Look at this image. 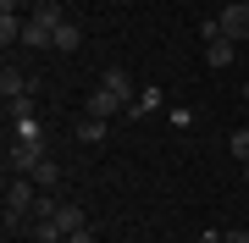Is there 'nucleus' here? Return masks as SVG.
<instances>
[{
	"instance_id": "obj_1",
	"label": "nucleus",
	"mask_w": 249,
	"mask_h": 243,
	"mask_svg": "<svg viewBox=\"0 0 249 243\" xmlns=\"http://www.w3.org/2000/svg\"><path fill=\"white\" fill-rule=\"evenodd\" d=\"M34 210H39V182L22 177V171H11L6 177V227H22Z\"/></svg>"
},
{
	"instance_id": "obj_2",
	"label": "nucleus",
	"mask_w": 249,
	"mask_h": 243,
	"mask_svg": "<svg viewBox=\"0 0 249 243\" xmlns=\"http://www.w3.org/2000/svg\"><path fill=\"white\" fill-rule=\"evenodd\" d=\"M39 161H45V138H11V144H6V166L22 171V177H28Z\"/></svg>"
},
{
	"instance_id": "obj_3",
	"label": "nucleus",
	"mask_w": 249,
	"mask_h": 243,
	"mask_svg": "<svg viewBox=\"0 0 249 243\" xmlns=\"http://www.w3.org/2000/svg\"><path fill=\"white\" fill-rule=\"evenodd\" d=\"M89 116H100V122H111V116H127V99L94 83V94H89Z\"/></svg>"
},
{
	"instance_id": "obj_4",
	"label": "nucleus",
	"mask_w": 249,
	"mask_h": 243,
	"mask_svg": "<svg viewBox=\"0 0 249 243\" xmlns=\"http://www.w3.org/2000/svg\"><path fill=\"white\" fill-rule=\"evenodd\" d=\"M216 17H222V33L227 39H249V0H232V6H222Z\"/></svg>"
},
{
	"instance_id": "obj_5",
	"label": "nucleus",
	"mask_w": 249,
	"mask_h": 243,
	"mask_svg": "<svg viewBox=\"0 0 249 243\" xmlns=\"http://www.w3.org/2000/svg\"><path fill=\"white\" fill-rule=\"evenodd\" d=\"M100 89L122 94L127 105H133V99H139V89H133V72H127V66H106V72H100Z\"/></svg>"
},
{
	"instance_id": "obj_6",
	"label": "nucleus",
	"mask_w": 249,
	"mask_h": 243,
	"mask_svg": "<svg viewBox=\"0 0 249 243\" xmlns=\"http://www.w3.org/2000/svg\"><path fill=\"white\" fill-rule=\"evenodd\" d=\"M28 89H34V78H28L22 66L6 61V72H0V94H6V99H28Z\"/></svg>"
},
{
	"instance_id": "obj_7",
	"label": "nucleus",
	"mask_w": 249,
	"mask_h": 243,
	"mask_svg": "<svg viewBox=\"0 0 249 243\" xmlns=\"http://www.w3.org/2000/svg\"><path fill=\"white\" fill-rule=\"evenodd\" d=\"M55 45V28H45L39 17H28V28H22V50H50Z\"/></svg>"
},
{
	"instance_id": "obj_8",
	"label": "nucleus",
	"mask_w": 249,
	"mask_h": 243,
	"mask_svg": "<svg viewBox=\"0 0 249 243\" xmlns=\"http://www.w3.org/2000/svg\"><path fill=\"white\" fill-rule=\"evenodd\" d=\"M205 61L222 72V66H232L238 61V39H216V45H205Z\"/></svg>"
},
{
	"instance_id": "obj_9",
	"label": "nucleus",
	"mask_w": 249,
	"mask_h": 243,
	"mask_svg": "<svg viewBox=\"0 0 249 243\" xmlns=\"http://www.w3.org/2000/svg\"><path fill=\"white\" fill-rule=\"evenodd\" d=\"M55 55H72V50H83V28L78 22H61L55 28V45H50Z\"/></svg>"
},
{
	"instance_id": "obj_10",
	"label": "nucleus",
	"mask_w": 249,
	"mask_h": 243,
	"mask_svg": "<svg viewBox=\"0 0 249 243\" xmlns=\"http://www.w3.org/2000/svg\"><path fill=\"white\" fill-rule=\"evenodd\" d=\"M28 177H34V182H39V194H50V188H55V182H61V166H55V161H50V155H45V161H39L34 171H28Z\"/></svg>"
},
{
	"instance_id": "obj_11",
	"label": "nucleus",
	"mask_w": 249,
	"mask_h": 243,
	"mask_svg": "<svg viewBox=\"0 0 249 243\" xmlns=\"http://www.w3.org/2000/svg\"><path fill=\"white\" fill-rule=\"evenodd\" d=\"M106 127H111V122H100V116H83V122H78V144H100V138H106Z\"/></svg>"
},
{
	"instance_id": "obj_12",
	"label": "nucleus",
	"mask_w": 249,
	"mask_h": 243,
	"mask_svg": "<svg viewBox=\"0 0 249 243\" xmlns=\"http://www.w3.org/2000/svg\"><path fill=\"white\" fill-rule=\"evenodd\" d=\"M34 17L45 22V28H61V22H67V17H61V6H55V0H39V6H34Z\"/></svg>"
},
{
	"instance_id": "obj_13",
	"label": "nucleus",
	"mask_w": 249,
	"mask_h": 243,
	"mask_svg": "<svg viewBox=\"0 0 249 243\" xmlns=\"http://www.w3.org/2000/svg\"><path fill=\"white\" fill-rule=\"evenodd\" d=\"M6 116H11V127L28 122V116H34V99H6Z\"/></svg>"
},
{
	"instance_id": "obj_14",
	"label": "nucleus",
	"mask_w": 249,
	"mask_h": 243,
	"mask_svg": "<svg viewBox=\"0 0 249 243\" xmlns=\"http://www.w3.org/2000/svg\"><path fill=\"white\" fill-rule=\"evenodd\" d=\"M227 149H232V161H249V127H238V133L227 138Z\"/></svg>"
},
{
	"instance_id": "obj_15",
	"label": "nucleus",
	"mask_w": 249,
	"mask_h": 243,
	"mask_svg": "<svg viewBox=\"0 0 249 243\" xmlns=\"http://www.w3.org/2000/svg\"><path fill=\"white\" fill-rule=\"evenodd\" d=\"M17 138H45V122H39V116H28V122H17Z\"/></svg>"
},
{
	"instance_id": "obj_16",
	"label": "nucleus",
	"mask_w": 249,
	"mask_h": 243,
	"mask_svg": "<svg viewBox=\"0 0 249 243\" xmlns=\"http://www.w3.org/2000/svg\"><path fill=\"white\" fill-rule=\"evenodd\" d=\"M67 243H94V232H89V227H78V232H67Z\"/></svg>"
},
{
	"instance_id": "obj_17",
	"label": "nucleus",
	"mask_w": 249,
	"mask_h": 243,
	"mask_svg": "<svg viewBox=\"0 0 249 243\" xmlns=\"http://www.w3.org/2000/svg\"><path fill=\"white\" fill-rule=\"evenodd\" d=\"M222 243H249V232H244V227H232V232H222Z\"/></svg>"
},
{
	"instance_id": "obj_18",
	"label": "nucleus",
	"mask_w": 249,
	"mask_h": 243,
	"mask_svg": "<svg viewBox=\"0 0 249 243\" xmlns=\"http://www.w3.org/2000/svg\"><path fill=\"white\" fill-rule=\"evenodd\" d=\"M244 182H249V161H244Z\"/></svg>"
},
{
	"instance_id": "obj_19",
	"label": "nucleus",
	"mask_w": 249,
	"mask_h": 243,
	"mask_svg": "<svg viewBox=\"0 0 249 243\" xmlns=\"http://www.w3.org/2000/svg\"><path fill=\"white\" fill-rule=\"evenodd\" d=\"M244 99H249V78H244Z\"/></svg>"
}]
</instances>
